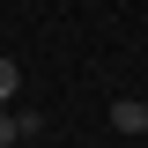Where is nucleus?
<instances>
[{"label":"nucleus","instance_id":"obj_1","mask_svg":"<svg viewBox=\"0 0 148 148\" xmlns=\"http://www.w3.org/2000/svg\"><path fill=\"white\" fill-rule=\"evenodd\" d=\"M111 126H119V133H148V104L119 96V104H111Z\"/></svg>","mask_w":148,"mask_h":148},{"label":"nucleus","instance_id":"obj_2","mask_svg":"<svg viewBox=\"0 0 148 148\" xmlns=\"http://www.w3.org/2000/svg\"><path fill=\"white\" fill-rule=\"evenodd\" d=\"M15 89H22V74H15V59L0 52V104H15Z\"/></svg>","mask_w":148,"mask_h":148},{"label":"nucleus","instance_id":"obj_3","mask_svg":"<svg viewBox=\"0 0 148 148\" xmlns=\"http://www.w3.org/2000/svg\"><path fill=\"white\" fill-rule=\"evenodd\" d=\"M15 141H22V133H15V111L0 104V148H15Z\"/></svg>","mask_w":148,"mask_h":148}]
</instances>
